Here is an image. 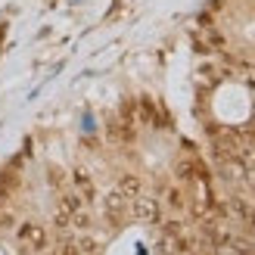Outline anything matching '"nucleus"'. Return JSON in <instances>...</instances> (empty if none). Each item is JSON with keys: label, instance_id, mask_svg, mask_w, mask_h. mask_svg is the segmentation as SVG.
I'll return each instance as SVG.
<instances>
[{"label": "nucleus", "instance_id": "obj_2", "mask_svg": "<svg viewBox=\"0 0 255 255\" xmlns=\"http://www.w3.org/2000/svg\"><path fill=\"white\" fill-rule=\"evenodd\" d=\"M131 202H134L131 212H134L137 221H143V224H156V221H159V202L152 199V196H143V193H140V196L131 199Z\"/></svg>", "mask_w": 255, "mask_h": 255}, {"label": "nucleus", "instance_id": "obj_4", "mask_svg": "<svg viewBox=\"0 0 255 255\" xmlns=\"http://www.w3.org/2000/svg\"><path fill=\"white\" fill-rule=\"evenodd\" d=\"M116 190H119L125 199H137V196H140V177H137V174H125Z\"/></svg>", "mask_w": 255, "mask_h": 255}, {"label": "nucleus", "instance_id": "obj_6", "mask_svg": "<svg viewBox=\"0 0 255 255\" xmlns=\"http://www.w3.org/2000/svg\"><path fill=\"white\" fill-rule=\"evenodd\" d=\"M168 206H171V209H181V206H184L181 190H168Z\"/></svg>", "mask_w": 255, "mask_h": 255}, {"label": "nucleus", "instance_id": "obj_3", "mask_svg": "<svg viewBox=\"0 0 255 255\" xmlns=\"http://www.w3.org/2000/svg\"><path fill=\"white\" fill-rule=\"evenodd\" d=\"M125 196L119 193V190H112V193L106 196V218L109 221H122V215H125Z\"/></svg>", "mask_w": 255, "mask_h": 255}, {"label": "nucleus", "instance_id": "obj_5", "mask_svg": "<svg viewBox=\"0 0 255 255\" xmlns=\"http://www.w3.org/2000/svg\"><path fill=\"white\" fill-rule=\"evenodd\" d=\"M72 181L78 184V190H81V196H87V199H94V181H91V174H87L84 168H75V171H72Z\"/></svg>", "mask_w": 255, "mask_h": 255}, {"label": "nucleus", "instance_id": "obj_1", "mask_svg": "<svg viewBox=\"0 0 255 255\" xmlns=\"http://www.w3.org/2000/svg\"><path fill=\"white\" fill-rule=\"evenodd\" d=\"M16 237H19V246H25V249H37V252L47 249V231H44L37 221H25V224H19Z\"/></svg>", "mask_w": 255, "mask_h": 255}]
</instances>
